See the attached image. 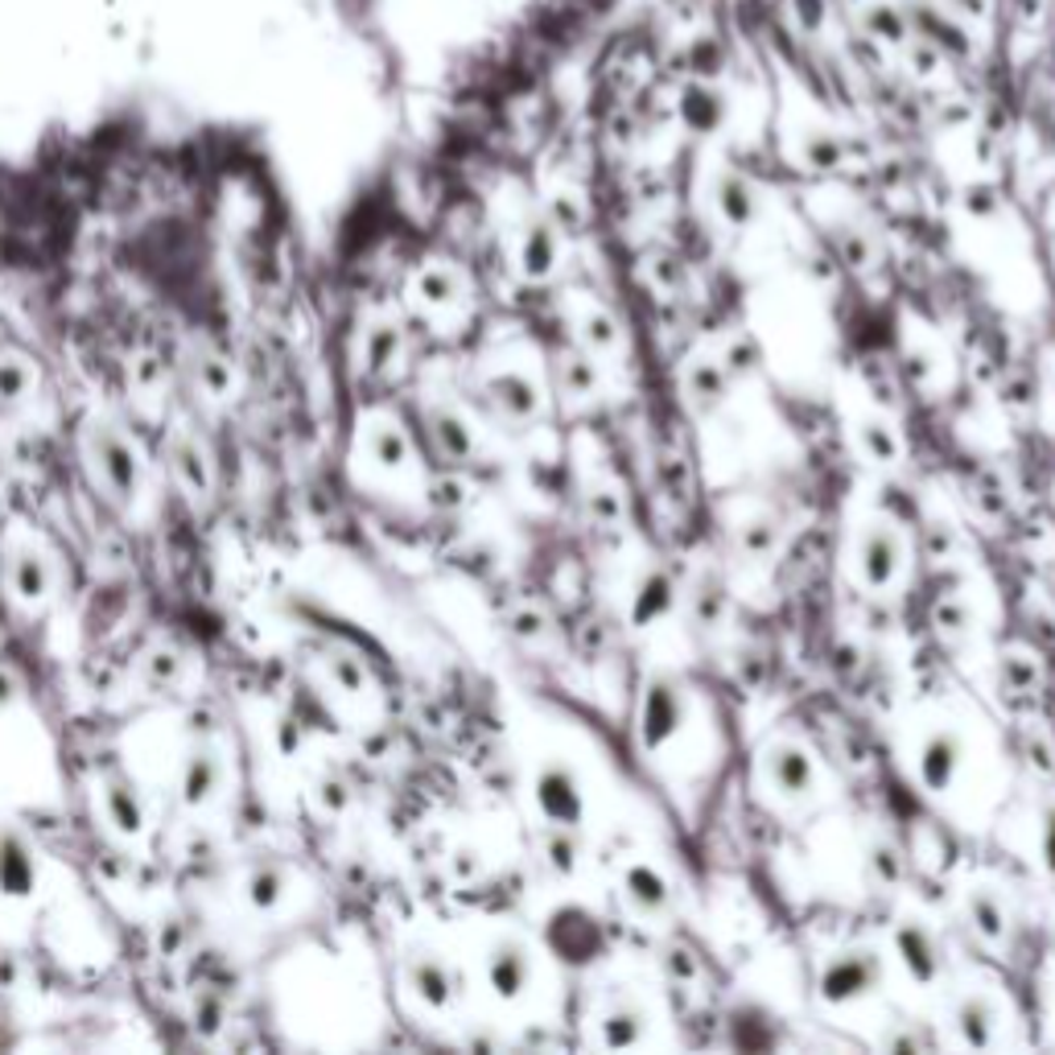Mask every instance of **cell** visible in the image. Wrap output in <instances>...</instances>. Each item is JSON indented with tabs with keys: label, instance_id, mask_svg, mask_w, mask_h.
Here are the masks:
<instances>
[{
	"label": "cell",
	"instance_id": "1",
	"mask_svg": "<svg viewBox=\"0 0 1055 1055\" xmlns=\"http://www.w3.org/2000/svg\"><path fill=\"white\" fill-rule=\"evenodd\" d=\"M545 944H548V953H553L557 960L586 969V965H594V960L603 957L610 940H606L603 919L594 916V911L578 907V903H566V907H557V911L548 916Z\"/></svg>",
	"mask_w": 1055,
	"mask_h": 1055
},
{
	"label": "cell",
	"instance_id": "2",
	"mask_svg": "<svg viewBox=\"0 0 1055 1055\" xmlns=\"http://www.w3.org/2000/svg\"><path fill=\"white\" fill-rule=\"evenodd\" d=\"M882 981V957L870 948H854V953H837L821 969V997L833 1006L858 1002V997L874 994Z\"/></svg>",
	"mask_w": 1055,
	"mask_h": 1055
},
{
	"label": "cell",
	"instance_id": "3",
	"mask_svg": "<svg viewBox=\"0 0 1055 1055\" xmlns=\"http://www.w3.org/2000/svg\"><path fill=\"white\" fill-rule=\"evenodd\" d=\"M684 722V688L677 677H656L644 688L640 702V743L647 750H660L665 743L677 738V730Z\"/></svg>",
	"mask_w": 1055,
	"mask_h": 1055
},
{
	"label": "cell",
	"instance_id": "4",
	"mask_svg": "<svg viewBox=\"0 0 1055 1055\" xmlns=\"http://www.w3.org/2000/svg\"><path fill=\"white\" fill-rule=\"evenodd\" d=\"M536 808L545 812L553 824L578 829L586 817V800H582V780L569 771L566 762H548L536 775Z\"/></svg>",
	"mask_w": 1055,
	"mask_h": 1055
},
{
	"label": "cell",
	"instance_id": "5",
	"mask_svg": "<svg viewBox=\"0 0 1055 1055\" xmlns=\"http://www.w3.org/2000/svg\"><path fill=\"white\" fill-rule=\"evenodd\" d=\"M487 981L504 1002L524 994V985L532 981V957H528V948L520 944V940H504V944L491 948Z\"/></svg>",
	"mask_w": 1055,
	"mask_h": 1055
},
{
	"label": "cell",
	"instance_id": "6",
	"mask_svg": "<svg viewBox=\"0 0 1055 1055\" xmlns=\"http://www.w3.org/2000/svg\"><path fill=\"white\" fill-rule=\"evenodd\" d=\"M405 973H409V985L412 994L421 997L430 1010H446L454 1002V973L446 960H437L433 953H417V957H409V965H405Z\"/></svg>",
	"mask_w": 1055,
	"mask_h": 1055
},
{
	"label": "cell",
	"instance_id": "7",
	"mask_svg": "<svg viewBox=\"0 0 1055 1055\" xmlns=\"http://www.w3.org/2000/svg\"><path fill=\"white\" fill-rule=\"evenodd\" d=\"M895 944H899V957L903 965H907V973L916 981H936L940 969H944V953H940L936 936L923 928V923H903L899 936H895Z\"/></svg>",
	"mask_w": 1055,
	"mask_h": 1055
},
{
	"label": "cell",
	"instance_id": "8",
	"mask_svg": "<svg viewBox=\"0 0 1055 1055\" xmlns=\"http://www.w3.org/2000/svg\"><path fill=\"white\" fill-rule=\"evenodd\" d=\"M960 755H965V746H960V738L953 734V730L932 734V738L923 743V750H919V780H923V787L944 792V787L953 783V775H957Z\"/></svg>",
	"mask_w": 1055,
	"mask_h": 1055
},
{
	"label": "cell",
	"instance_id": "9",
	"mask_svg": "<svg viewBox=\"0 0 1055 1055\" xmlns=\"http://www.w3.org/2000/svg\"><path fill=\"white\" fill-rule=\"evenodd\" d=\"M767 780L780 787L783 796H808L812 792V759L808 750L792 743H780L767 750Z\"/></svg>",
	"mask_w": 1055,
	"mask_h": 1055
},
{
	"label": "cell",
	"instance_id": "10",
	"mask_svg": "<svg viewBox=\"0 0 1055 1055\" xmlns=\"http://www.w3.org/2000/svg\"><path fill=\"white\" fill-rule=\"evenodd\" d=\"M899 561H903L899 536L886 532V528H870L866 541H861V573H866V582L870 586H886L899 573Z\"/></svg>",
	"mask_w": 1055,
	"mask_h": 1055
},
{
	"label": "cell",
	"instance_id": "11",
	"mask_svg": "<svg viewBox=\"0 0 1055 1055\" xmlns=\"http://www.w3.org/2000/svg\"><path fill=\"white\" fill-rule=\"evenodd\" d=\"M487 396L499 405V409L508 412L511 421H524V417H532V412L541 409V392H536V384H532L528 375H520V372L491 375Z\"/></svg>",
	"mask_w": 1055,
	"mask_h": 1055
},
{
	"label": "cell",
	"instance_id": "12",
	"mask_svg": "<svg viewBox=\"0 0 1055 1055\" xmlns=\"http://www.w3.org/2000/svg\"><path fill=\"white\" fill-rule=\"evenodd\" d=\"M718 215L730 223V227H750L755 223V211H759V198L750 190V182H743L738 174H722L718 177Z\"/></svg>",
	"mask_w": 1055,
	"mask_h": 1055
},
{
	"label": "cell",
	"instance_id": "13",
	"mask_svg": "<svg viewBox=\"0 0 1055 1055\" xmlns=\"http://www.w3.org/2000/svg\"><path fill=\"white\" fill-rule=\"evenodd\" d=\"M520 264L528 276H548L557 264V227L548 219H532L520 244Z\"/></svg>",
	"mask_w": 1055,
	"mask_h": 1055
},
{
	"label": "cell",
	"instance_id": "14",
	"mask_svg": "<svg viewBox=\"0 0 1055 1055\" xmlns=\"http://www.w3.org/2000/svg\"><path fill=\"white\" fill-rule=\"evenodd\" d=\"M430 430H433V442H437V450L446 454L450 462H467L470 454H474V433H470V425L458 417V412L450 409H433L430 412Z\"/></svg>",
	"mask_w": 1055,
	"mask_h": 1055
},
{
	"label": "cell",
	"instance_id": "15",
	"mask_svg": "<svg viewBox=\"0 0 1055 1055\" xmlns=\"http://www.w3.org/2000/svg\"><path fill=\"white\" fill-rule=\"evenodd\" d=\"M672 594H677L672 578H668L665 569H651L644 582H640V589H635L631 619H635V623H656L660 615H668V610H672Z\"/></svg>",
	"mask_w": 1055,
	"mask_h": 1055
},
{
	"label": "cell",
	"instance_id": "16",
	"mask_svg": "<svg viewBox=\"0 0 1055 1055\" xmlns=\"http://www.w3.org/2000/svg\"><path fill=\"white\" fill-rule=\"evenodd\" d=\"M957 1031L965 1043H973V1047H990L994 1043V1006H990V997H965L957 1006Z\"/></svg>",
	"mask_w": 1055,
	"mask_h": 1055
},
{
	"label": "cell",
	"instance_id": "17",
	"mask_svg": "<svg viewBox=\"0 0 1055 1055\" xmlns=\"http://www.w3.org/2000/svg\"><path fill=\"white\" fill-rule=\"evenodd\" d=\"M626 895L640 911H660L668 903V882L656 866H631L626 870Z\"/></svg>",
	"mask_w": 1055,
	"mask_h": 1055
},
{
	"label": "cell",
	"instance_id": "18",
	"mask_svg": "<svg viewBox=\"0 0 1055 1055\" xmlns=\"http://www.w3.org/2000/svg\"><path fill=\"white\" fill-rule=\"evenodd\" d=\"M647 1035V1015L640 1006H619L603 1018V1043L606 1047H635Z\"/></svg>",
	"mask_w": 1055,
	"mask_h": 1055
},
{
	"label": "cell",
	"instance_id": "19",
	"mask_svg": "<svg viewBox=\"0 0 1055 1055\" xmlns=\"http://www.w3.org/2000/svg\"><path fill=\"white\" fill-rule=\"evenodd\" d=\"M545 858L557 874H573V870H578V858H582V841H578V833L566 829V824H553V829L545 833Z\"/></svg>",
	"mask_w": 1055,
	"mask_h": 1055
},
{
	"label": "cell",
	"instance_id": "20",
	"mask_svg": "<svg viewBox=\"0 0 1055 1055\" xmlns=\"http://www.w3.org/2000/svg\"><path fill=\"white\" fill-rule=\"evenodd\" d=\"M969 919H973V928H978L985 940H1002L1006 936V911H1002V903H997L994 891H973L969 895Z\"/></svg>",
	"mask_w": 1055,
	"mask_h": 1055
},
{
	"label": "cell",
	"instance_id": "21",
	"mask_svg": "<svg viewBox=\"0 0 1055 1055\" xmlns=\"http://www.w3.org/2000/svg\"><path fill=\"white\" fill-rule=\"evenodd\" d=\"M417 294H421V301H430V306H450L454 297H458V273L446 269V264H430L425 273L417 276Z\"/></svg>",
	"mask_w": 1055,
	"mask_h": 1055
},
{
	"label": "cell",
	"instance_id": "22",
	"mask_svg": "<svg viewBox=\"0 0 1055 1055\" xmlns=\"http://www.w3.org/2000/svg\"><path fill=\"white\" fill-rule=\"evenodd\" d=\"M561 388L578 392V396H586V392L598 388V372H594V363H589L586 355H569V359H561Z\"/></svg>",
	"mask_w": 1055,
	"mask_h": 1055
},
{
	"label": "cell",
	"instance_id": "23",
	"mask_svg": "<svg viewBox=\"0 0 1055 1055\" xmlns=\"http://www.w3.org/2000/svg\"><path fill=\"white\" fill-rule=\"evenodd\" d=\"M693 396L702 400V405H718L725 396V372L718 368V363H702L697 372H693Z\"/></svg>",
	"mask_w": 1055,
	"mask_h": 1055
},
{
	"label": "cell",
	"instance_id": "24",
	"mask_svg": "<svg viewBox=\"0 0 1055 1055\" xmlns=\"http://www.w3.org/2000/svg\"><path fill=\"white\" fill-rule=\"evenodd\" d=\"M582 338H586L594 351H610V347L619 343V326H615L606 313H594V318L586 322V331H582Z\"/></svg>",
	"mask_w": 1055,
	"mask_h": 1055
},
{
	"label": "cell",
	"instance_id": "25",
	"mask_svg": "<svg viewBox=\"0 0 1055 1055\" xmlns=\"http://www.w3.org/2000/svg\"><path fill=\"white\" fill-rule=\"evenodd\" d=\"M718 619H722V586L705 582L697 589V623H718Z\"/></svg>",
	"mask_w": 1055,
	"mask_h": 1055
},
{
	"label": "cell",
	"instance_id": "26",
	"mask_svg": "<svg viewBox=\"0 0 1055 1055\" xmlns=\"http://www.w3.org/2000/svg\"><path fill=\"white\" fill-rule=\"evenodd\" d=\"M1039 849H1043V866L1055 874V804L1043 808V824H1039Z\"/></svg>",
	"mask_w": 1055,
	"mask_h": 1055
},
{
	"label": "cell",
	"instance_id": "27",
	"mask_svg": "<svg viewBox=\"0 0 1055 1055\" xmlns=\"http://www.w3.org/2000/svg\"><path fill=\"white\" fill-rule=\"evenodd\" d=\"M861 442H866V450L874 454V458H882V462L895 458V437L886 433V425H870V430L861 433Z\"/></svg>",
	"mask_w": 1055,
	"mask_h": 1055
},
{
	"label": "cell",
	"instance_id": "28",
	"mask_svg": "<svg viewBox=\"0 0 1055 1055\" xmlns=\"http://www.w3.org/2000/svg\"><path fill=\"white\" fill-rule=\"evenodd\" d=\"M936 623L944 626V631H965V626H969V610H965L960 603H940Z\"/></svg>",
	"mask_w": 1055,
	"mask_h": 1055
},
{
	"label": "cell",
	"instance_id": "29",
	"mask_svg": "<svg viewBox=\"0 0 1055 1055\" xmlns=\"http://www.w3.org/2000/svg\"><path fill=\"white\" fill-rule=\"evenodd\" d=\"M665 969H668V973H672V978H681V981H688V978H693V973H697V965H693V957H688L684 948H668Z\"/></svg>",
	"mask_w": 1055,
	"mask_h": 1055
},
{
	"label": "cell",
	"instance_id": "30",
	"mask_svg": "<svg viewBox=\"0 0 1055 1055\" xmlns=\"http://www.w3.org/2000/svg\"><path fill=\"white\" fill-rule=\"evenodd\" d=\"M1002 677H1010V681L1022 684V688H1027V684H1035V681H1039V672H1035V668H1031V665H1027L1022 656H1010V660H1006V668H1002Z\"/></svg>",
	"mask_w": 1055,
	"mask_h": 1055
},
{
	"label": "cell",
	"instance_id": "31",
	"mask_svg": "<svg viewBox=\"0 0 1055 1055\" xmlns=\"http://www.w3.org/2000/svg\"><path fill=\"white\" fill-rule=\"evenodd\" d=\"M870 858H874L870 866L879 870L882 879H899V858H895V849H891V845H879V849H874Z\"/></svg>",
	"mask_w": 1055,
	"mask_h": 1055
},
{
	"label": "cell",
	"instance_id": "32",
	"mask_svg": "<svg viewBox=\"0 0 1055 1055\" xmlns=\"http://www.w3.org/2000/svg\"><path fill=\"white\" fill-rule=\"evenodd\" d=\"M771 541H775V528H771V524H750V528H746V536H743V545L750 548V553H762Z\"/></svg>",
	"mask_w": 1055,
	"mask_h": 1055
},
{
	"label": "cell",
	"instance_id": "33",
	"mask_svg": "<svg viewBox=\"0 0 1055 1055\" xmlns=\"http://www.w3.org/2000/svg\"><path fill=\"white\" fill-rule=\"evenodd\" d=\"M594 511H598V520H619L623 516V504H619V495H594Z\"/></svg>",
	"mask_w": 1055,
	"mask_h": 1055
}]
</instances>
